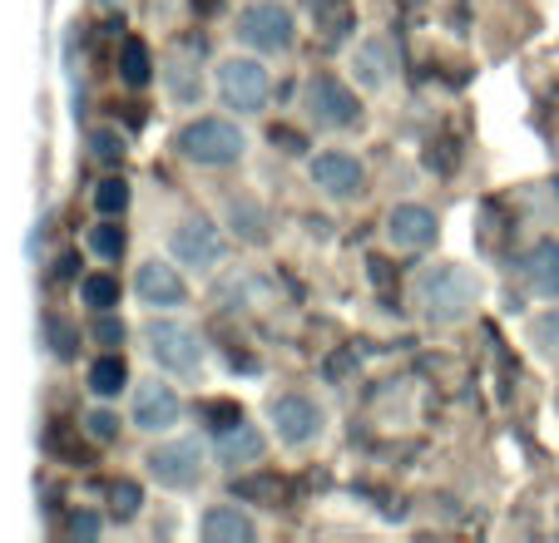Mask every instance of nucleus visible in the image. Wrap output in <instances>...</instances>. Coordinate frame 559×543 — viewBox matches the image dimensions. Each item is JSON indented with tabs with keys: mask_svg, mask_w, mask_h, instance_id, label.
Here are the masks:
<instances>
[{
	"mask_svg": "<svg viewBox=\"0 0 559 543\" xmlns=\"http://www.w3.org/2000/svg\"><path fill=\"white\" fill-rule=\"evenodd\" d=\"M312 21L328 40H342L352 31V5L347 0H312Z\"/></svg>",
	"mask_w": 559,
	"mask_h": 543,
	"instance_id": "22",
	"label": "nucleus"
},
{
	"mask_svg": "<svg viewBox=\"0 0 559 543\" xmlns=\"http://www.w3.org/2000/svg\"><path fill=\"white\" fill-rule=\"evenodd\" d=\"M95 208L105 213V218H119V213L129 208V183H124V178H105V183H99V189H95Z\"/></svg>",
	"mask_w": 559,
	"mask_h": 543,
	"instance_id": "25",
	"label": "nucleus"
},
{
	"mask_svg": "<svg viewBox=\"0 0 559 543\" xmlns=\"http://www.w3.org/2000/svg\"><path fill=\"white\" fill-rule=\"evenodd\" d=\"M352 70H357V80L367 84V89H381L391 74V45L386 40H367L357 55H352Z\"/></svg>",
	"mask_w": 559,
	"mask_h": 543,
	"instance_id": "17",
	"label": "nucleus"
},
{
	"mask_svg": "<svg viewBox=\"0 0 559 543\" xmlns=\"http://www.w3.org/2000/svg\"><path fill=\"white\" fill-rule=\"evenodd\" d=\"M90 154H95L99 164H119V158H124V138H119L115 129H95V134H90Z\"/></svg>",
	"mask_w": 559,
	"mask_h": 543,
	"instance_id": "28",
	"label": "nucleus"
},
{
	"mask_svg": "<svg viewBox=\"0 0 559 543\" xmlns=\"http://www.w3.org/2000/svg\"><path fill=\"white\" fill-rule=\"evenodd\" d=\"M228 222L243 242H267V213L253 198H228Z\"/></svg>",
	"mask_w": 559,
	"mask_h": 543,
	"instance_id": "19",
	"label": "nucleus"
},
{
	"mask_svg": "<svg viewBox=\"0 0 559 543\" xmlns=\"http://www.w3.org/2000/svg\"><path fill=\"white\" fill-rule=\"evenodd\" d=\"M238 40L263 55H283V50H293V40H297V21L277 0H258V5L238 11Z\"/></svg>",
	"mask_w": 559,
	"mask_h": 543,
	"instance_id": "3",
	"label": "nucleus"
},
{
	"mask_svg": "<svg viewBox=\"0 0 559 543\" xmlns=\"http://www.w3.org/2000/svg\"><path fill=\"white\" fill-rule=\"evenodd\" d=\"M243 148L248 138L233 119H193L179 129V154L199 168H228L243 158Z\"/></svg>",
	"mask_w": 559,
	"mask_h": 543,
	"instance_id": "2",
	"label": "nucleus"
},
{
	"mask_svg": "<svg viewBox=\"0 0 559 543\" xmlns=\"http://www.w3.org/2000/svg\"><path fill=\"white\" fill-rule=\"evenodd\" d=\"M119 80H124L129 89H144V84L154 80V60H148L144 40H124V50H119Z\"/></svg>",
	"mask_w": 559,
	"mask_h": 543,
	"instance_id": "20",
	"label": "nucleus"
},
{
	"mask_svg": "<svg viewBox=\"0 0 559 543\" xmlns=\"http://www.w3.org/2000/svg\"><path fill=\"white\" fill-rule=\"evenodd\" d=\"M139 504H144V494H139V484H129V480L109 484V514H115V519H134V514H139Z\"/></svg>",
	"mask_w": 559,
	"mask_h": 543,
	"instance_id": "26",
	"label": "nucleus"
},
{
	"mask_svg": "<svg viewBox=\"0 0 559 543\" xmlns=\"http://www.w3.org/2000/svg\"><path fill=\"white\" fill-rule=\"evenodd\" d=\"M263 449H267L263 430L248 425V420H233V425H223L218 439H213V455H218L223 470H248V464L263 460Z\"/></svg>",
	"mask_w": 559,
	"mask_h": 543,
	"instance_id": "12",
	"label": "nucleus"
},
{
	"mask_svg": "<svg viewBox=\"0 0 559 543\" xmlns=\"http://www.w3.org/2000/svg\"><path fill=\"white\" fill-rule=\"evenodd\" d=\"M70 533H74V539H99V519H95V514H74Z\"/></svg>",
	"mask_w": 559,
	"mask_h": 543,
	"instance_id": "32",
	"label": "nucleus"
},
{
	"mask_svg": "<svg viewBox=\"0 0 559 543\" xmlns=\"http://www.w3.org/2000/svg\"><path fill=\"white\" fill-rule=\"evenodd\" d=\"M312 183L328 198H357V193H367V168L357 164L352 154H317L312 158Z\"/></svg>",
	"mask_w": 559,
	"mask_h": 543,
	"instance_id": "9",
	"label": "nucleus"
},
{
	"mask_svg": "<svg viewBox=\"0 0 559 543\" xmlns=\"http://www.w3.org/2000/svg\"><path fill=\"white\" fill-rule=\"evenodd\" d=\"M124 386H129V366H124V355H119V351H105V355L95 361V366H90V390H95L99 400H115Z\"/></svg>",
	"mask_w": 559,
	"mask_h": 543,
	"instance_id": "18",
	"label": "nucleus"
},
{
	"mask_svg": "<svg viewBox=\"0 0 559 543\" xmlns=\"http://www.w3.org/2000/svg\"><path fill=\"white\" fill-rule=\"evenodd\" d=\"M164 80H169V95L179 99V105H199V95H203V80L189 70L183 60H174L169 70H164Z\"/></svg>",
	"mask_w": 559,
	"mask_h": 543,
	"instance_id": "23",
	"label": "nucleus"
},
{
	"mask_svg": "<svg viewBox=\"0 0 559 543\" xmlns=\"http://www.w3.org/2000/svg\"><path fill=\"white\" fill-rule=\"evenodd\" d=\"M174 257H179L183 267H199V272L218 267V257H223L218 228H213L209 218H183L179 228H174Z\"/></svg>",
	"mask_w": 559,
	"mask_h": 543,
	"instance_id": "10",
	"label": "nucleus"
},
{
	"mask_svg": "<svg viewBox=\"0 0 559 543\" xmlns=\"http://www.w3.org/2000/svg\"><path fill=\"white\" fill-rule=\"evenodd\" d=\"M95 341L105 346V351H115V346H124V322H115L109 312H99V322H95Z\"/></svg>",
	"mask_w": 559,
	"mask_h": 543,
	"instance_id": "29",
	"label": "nucleus"
},
{
	"mask_svg": "<svg viewBox=\"0 0 559 543\" xmlns=\"http://www.w3.org/2000/svg\"><path fill=\"white\" fill-rule=\"evenodd\" d=\"M302 109L317 129H352L361 114L357 95H352L342 80H332V74H312V80L302 84Z\"/></svg>",
	"mask_w": 559,
	"mask_h": 543,
	"instance_id": "6",
	"label": "nucleus"
},
{
	"mask_svg": "<svg viewBox=\"0 0 559 543\" xmlns=\"http://www.w3.org/2000/svg\"><path fill=\"white\" fill-rule=\"evenodd\" d=\"M412 297L426 322L451 326V322H461V316H471V306L480 302V282H475L465 267H455V262H436V267L416 272Z\"/></svg>",
	"mask_w": 559,
	"mask_h": 543,
	"instance_id": "1",
	"label": "nucleus"
},
{
	"mask_svg": "<svg viewBox=\"0 0 559 543\" xmlns=\"http://www.w3.org/2000/svg\"><path fill=\"white\" fill-rule=\"evenodd\" d=\"M183 415V400L174 386H164V381H144V386H134V425L144 430V435H164V430H174Z\"/></svg>",
	"mask_w": 559,
	"mask_h": 543,
	"instance_id": "8",
	"label": "nucleus"
},
{
	"mask_svg": "<svg viewBox=\"0 0 559 543\" xmlns=\"http://www.w3.org/2000/svg\"><path fill=\"white\" fill-rule=\"evenodd\" d=\"M525 282L535 287L539 297H559V242H535L525 252Z\"/></svg>",
	"mask_w": 559,
	"mask_h": 543,
	"instance_id": "16",
	"label": "nucleus"
},
{
	"mask_svg": "<svg viewBox=\"0 0 559 543\" xmlns=\"http://www.w3.org/2000/svg\"><path fill=\"white\" fill-rule=\"evenodd\" d=\"M134 292L144 306H183L189 302V287H183L179 267H169V262H144V267L134 272Z\"/></svg>",
	"mask_w": 559,
	"mask_h": 543,
	"instance_id": "13",
	"label": "nucleus"
},
{
	"mask_svg": "<svg viewBox=\"0 0 559 543\" xmlns=\"http://www.w3.org/2000/svg\"><path fill=\"white\" fill-rule=\"evenodd\" d=\"M199 533L209 543H253L258 539L253 519H248V514H238V504H213V509L203 514Z\"/></svg>",
	"mask_w": 559,
	"mask_h": 543,
	"instance_id": "15",
	"label": "nucleus"
},
{
	"mask_svg": "<svg viewBox=\"0 0 559 543\" xmlns=\"http://www.w3.org/2000/svg\"><path fill=\"white\" fill-rule=\"evenodd\" d=\"M148 474H154L164 490H193L203 480V449L199 439H169V445L148 449Z\"/></svg>",
	"mask_w": 559,
	"mask_h": 543,
	"instance_id": "7",
	"label": "nucleus"
},
{
	"mask_svg": "<svg viewBox=\"0 0 559 543\" xmlns=\"http://www.w3.org/2000/svg\"><path fill=\"white\" fill-rule=\"evenodd\" d=\"M436 232H441V222H436V213L421 208V203H402V208H391V218H386V238L402 252L431 248Z\"/></svg>",
	"mask_w": 559,
	"mask_h": 543,
	"instance_id": "14",
	"label": "nucleus"
},
{
	"mask_svg": "<svg viewBox=\"0 0 559 543\" xmlns=\"http://www.w3.org/2000/svg\"><path fill=\"white\" fill-rule=\"evenodd\" d=\"M85 430H90V439H99V445H109V439L119 435V420L109 415V410H95V415L85 420Z\"/></svg>",
	"mask_w": 559,
	"mask_h": 543,
	"instance_id": "30",
	"label": "nucleus"
},
{
	"mask_svg": "<svg viewBox=\"0 0 559 543\" xmlns=\"http://www.w3.org/2000/svg\"><path fill=\"white\" fill-rule=\"evenodd\" d=\"M267 415L277 425V439H287V445H307V439L322 435V410L307 396H277L267 406Z\"/></svg>",
	"mask_w": 559,
	"mask_h": 543,
	"instance_id": "11",
	"label": "nucleus"
},
{
	"mask_svg": "<svg viewBox=\"0 0 559 543\" xmlns=\"http://www.w3.org/2000/svg\"><path fill=\"white\" fill-rule=\"evenodd\" d=\"M50 336H55V355H60V361H70V355H74V331L64 322H50Z\"/></svg>",
	"mask_w": 559,
	"mask_h": 543,
	"instance_id": "31",
	"label": "nucleus"
},
{
	"mask_svg": "<svg viewBox=\"0 0 559 543\" xmlns=\"http://www.w3.org/2000/svg\"><path fill=\"white\" fill-rule=\"evenodd\" d=\"M90 248H95L99 257L119 262V257H124V248H129V238H124V228H119L115 218H105L99 228H90Z\"/></svg>",
	"mask_w": 559,
	"mask_h": 543,
	"instance_id": "24",
	"label": "nucleus"
},
{
	"mask_svg": "<svg viewBox=\"0 0 559 543\" xmlns=\"http://www.w3.org/2000/svg\"><path fill=\"white\" fill-rule=\"evenodd\" d=\"M218 95L228 109L238 114H263L267 95H273V80H267L263 60H248V55H233L218 64Z\"/></svg>",
	"mask_w": 559,
	"mask_h": 543,
	"instance_id": "4",
	"label": "nucleus"
},
{
	"mask_svg": "<svg viewBox=\"0 0 559 543\" xmlns=\"http://www.w3.org/2000/svg\"><path fill=\"white\" fill-rule=\"evenodd\" d=\"M144 346H148V355H154L158 371H174V376H199L203 346H199V336H193L189 326H179V322H148L144 326Z\"/></svg>",
	"mask_w": 559,
	"mask_h": 543,
	"instance_id": "5",
	"label": "nucleus"
},
{
	"mask_svg": "<svg viewBox=\"0 0 559 543\" xmlns=\"http://www.w3.org/2000/svg\"><path fill=\"white\" fill-rule=\"evenodd\" d=\"M80 302L90 306V312H115L119 306V282L109 277V272H90L85 282H80Z\"/></svg>",
	"mask_w": 559,
	"mask_h": 543,
	"instance_id": "21",
	"label": "nucleus"
},
{
	"mask_svg": "<svg viewBox=\"0 0 559 543\" xmlns=\"http://www.w3.org/2000/svg\"><path fill=\"white\" fill-rule=\"evenodd\" d=\"M530 341H535L545 355H559V306L530 322Z\"/></svg>",
	"mask_w": 559,
	"mask_h": 543,
	"instance_id": "27",
	"label": "nucleus"
},
{
	"mask_svg": "<svg viewBox=\"0 0 559 543\" xmlns=\"http://www.w3.org/2000/svg\"><path fill=\"white\" fill-rule=\"evenodd\" d=\"M267 138H273V144H283V154H302V138H297L293 129H283V124H273V134H267Z\"/></svg>",
	"mask_w": 559,
	"mask_h": 543,
	"instance_id": "33",
	"label": "nucleus"
}]
</instances>
